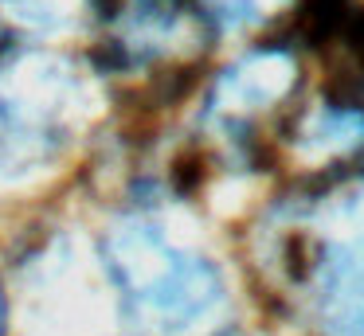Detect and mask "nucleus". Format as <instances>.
I'll use <instances>...</instances> for the list:
<instances>
[{"label":"nucleus","mask_w":364,"mask_h":336,"mask_svg":"<svg viewBox=\"0 0 364 336\" xmlns=\"http://www.w3.org/2000/svg\"><path fill=\"white\" fill-rule=\"evenodd\" d=\"M353 102H356V106L364 109V78H360V82H356V98H353Z\"/></svg>","instance_id":"7"},{"label":"nucleus","mask_w":364,"mask_h":336,"mask_svg":"<svg viewBox=\"0 0 364 336\" xmlns=\"http://www.w3.org/2000/svg\"><path fill=\"white\" fill-rule=\"evenodd\" d=\"M200 0H118L110 12V51L126 70L168 63L196 39L204 23Z\"/></svg>","instance_id":"4"},{"label":"nucleus","mask_w":364,"mask_h":336,"mask_svg":"<svg viewBox=\"0 0 364 336\" xmlns=\"http://www.w3.org/2000/svg\"><path fill=\"white\" fill-rule=\"evenodd\" d=\"M290 0H200L204 16L220 28H251V23H262L286 8Z\"/></svg>","instance_id":"6"},{"label":"nucleus","mask_w":364,"mask_h":336,"mask_svg":"<svg viewBox=\"0 0 364 336\" xmlns=\"http://www.w3.org/2000/svg\"><path fill=\"white\" fill-rule=\"evenodd\" d=\"M82 82L67 59L20 51L0 67V145L16 156H48L79 117Z\"/></svg>","instance_id":"2"},{"label":"nucleus","mask_w":364,"mask_h":336,"mask_svg":"<svg viewBox=\"0 0 364 336\" xmlns=\"http://www.w3.org/2000/svg\"><path fill=\"white\" fill-rule=\"evenodd\" d=\"M306 278L333 336H364V188L337 211L329 234L309 239Z\"/></svg>","instance_id":"3"},{"label":"nucleus","mask_w":364,"mask_h":336,"mask_svg":"<svg viewBox=\"0 0 364 336\" xmlns=\"http://www.w3.org/2000/svg\"><path fill=\"white\" fill-rule=\"evenodd\" d=\"M106 266L134 313L157 328H192L223 301L212 262L173 242L149 219H126L106 234Z\"/></svg>","instance_id":"1"},{"label":"nucleus","mask_w":364,"mask_h":336,"mask_svg":"<svg viewBox=\"0 0 364 336\" xmlns=\"http://www.w3.org/2000/svg\"><path fill=\"white\" fill-rule=\"evenodd\" d=\"M298 82V63L282 47H262L228 67L212 86L208 117L223 133H243L255 117H262L270 106L286 102V94Z\"/></svg>","instance_id":"5"}]
</instances>
